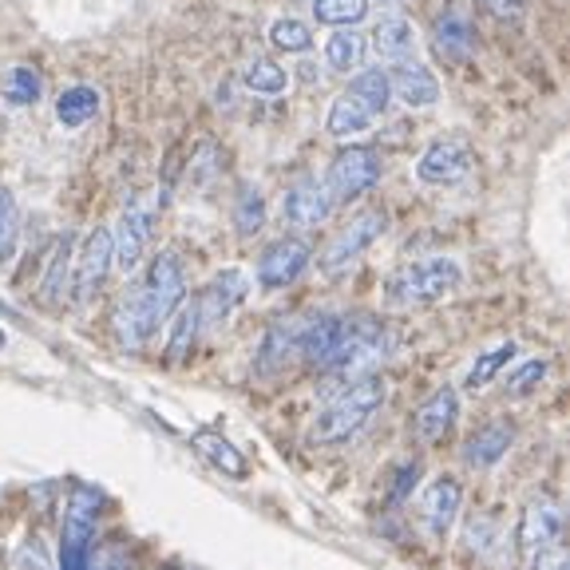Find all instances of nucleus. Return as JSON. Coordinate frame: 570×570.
Listing matches in <instances>:
<instances>
[{
	"label": "nucleus",
	"instance_id": "f257e3e1",
	"mask_svg": "<svg viewBox=\"0 0 570 570\" xmlns=\"http://www.w3.org/2000/svg\"><path fill=\"white\" fill-rule=\"evenodd\" d=\"M187 297V274H183V262L178 254L163 249L155 254L147 274L131 285V294L119 302L116 313V337L124 348H139L142 341H151L159 333V325H167L170 313L183 305Z\"/></svg>",
	"mask_w": 570,
	"mask_h": 570
},
{
	"label": "nucleus",
	"instance_id": "f03ea898",
	"mask_svg": "<svg viewBox=\"0 0 570 570\" xmlns=\"http://www.w3.org/2000/svg\"><path fill=\"white\" fill-rule=\"evenodd\" d=\"M384 396H389V384H384V376H376V373L361 376V381L341 384L337 396L317 412L309 436L317 440V444H341V440H353L356 432H361V428L381 412Z\"/></svg>",
	"mask_w": 570,
	"mask_h": 570
},
{
	"label": "nucleus",
	"instance_id": "7ed1b4c3",
	"mask_svg": "<svg viewBox=\"0 0 570 570\" xmlns=\"http://www.w3.org/2000/svg\"><path fill=\"white\" fill-rule=\"evenodd\" d=\"M392 91H389V76L384 68H368L356 71L353 83L341 91L330 104V116H325V131L333 139H356L376 124V116H384Z\"/></svg>",
	"mask_w": 570,
	"mask_h": 570
},
{
	"label": "nucleus",
	"instance_id": "20e7f679",
	"mask_svg": "<svg viewBox=\"0 0 570 570\" xmlns=\"http://www.w3.org/2000/svg\"><path fill=\"white\" fill-rule=\"evenodd\" d=\"M389 353V330L376 317H345L341 321V337L333 345V353L325 356L321 373L337 376V381H361L373 376V368Z\"/></svg>",
	"mask_w": 570,
	"mask_h": 570
},
{
	"label": "nucleus",
	"instance_id": "39448f33",
	"mask_svg": "<svg viewBox=\"0 0 570 570\" xmlns=\"http://www.w3.org/2000/svg\"><path fill=\"white\" fill-rule=\"evenodd\" d=\"M463 282V266L455 258H420L401 266L384 285V297L401 309H420V305H436L448 294H455Z\"/></svg>",
	"mask_w": 570,
	"mask_h": 570
},
{
	"label": "nucleus",
	"instance_id": "423d86ee",
	"mask_svg": "<svg viewBox=\"0 0 570 570\" xmlns=\"http://www.w3.org/2000/svg\"><path fill=\"white\" fill-rule=\"evenodd\" d=\"M384 226H389V218H384V210H361L348 218V226H341L337 234L330 238V246L321 249V274L325 277H337L345 274L348 266H353L361 254H365L368 246H373L376 238L384 234Z\"/></svg>",
	"mask_w": 570,
	"mask_h": 570
},
{
	"label": "nucleus",
	"instance_id": "0eeeda50",
	"mask_svg": "<svg viewBox=\"0 0 570 570\" xmlns=\"http://www.w3.org/2000/svg\"><path fill=\"white\" fill-rule=\"evenodd\" d=\"M325 190H330L333 206L337 203H353V198L368 195V190L381 183V159L368 147H345L337 151V159L330 163V175L321 178Z\"/></svg>",
	"mask_w": 570,
	"mask_h": 570
},
{
	"label": "nucleus",
	"instance_id": "6e6552de",
	"mask_svg": "<svg viewBox=\"0 0 570 570\" xmlns=\"http://www.w3.org/2000/svg\"><path fill=\"white\" fill-rule=\"evenodd\" d=\"M519 559L531 567L539 562L543 554L559 551V539H562V508L554 503L551 495H534L531 503L523 508L519 515Z\"/></svg>",
	"mask_w": 570,
	"mask_h": 570
},
{
	"label": "nucleus",
	"instance_id": "1a4fd4ad",
	"mask_svg": "<svg viewBox=\"0 0 570 570\" xmlns=\"http://www.w3.org/2000/svg\"><path fill=\"white\" fill-rule=\"evenodd\" d=\"M96 515H99L96 491H76L60 531V570H88L91 539H96Z\"/></svg>",
	"mask_w": 570,
	"mask_h": 570
},
{
	"label": "nucleus",
	"instance_id": "9d476101",
	"mask_svg": "<svg viewBox=\"0 0 570 570\" xmlns=\"http://www.w3.org/2000/svg\"><path fill=\"white\" fill-rule=\"evenodd\" d=\"M155 238V206L151 203H131L119 214L116 230H111V266H119L124 274H131L142 258L147 246Z\"/></svg>",
	"mask_w": 570,
	"mask_h": 570
},
{
	"label": "nucleus",
	"instance_id": "9b49d317",
	"mask_svg": "<svg viewBox=\"0 0 570 570\" xmlns=\"http://www.w3.org/2000/svg\"><path fill=\"white\" fill-rule=\"evenodd\" d=\"M472 170V142L463 135H444V139L428 142L424 155L416 159V178L424 187H452Z\"/></svg>",
	"mask_w": 570,
	"mask_h": 570
},
{
	"label": "nucleus",
	"instance_id": "f8f14e48",
	"mask_svg": "<svg viewBox=\"0 0 570 570\" xmlns=\"http://www.w3.org/2000/svg\"><path fill=\"white\" fill-rule=\"evenodd\" d=\"M249 294V277L242 269H223V274H214L210 282L203 285V294L195 297V309H198V330L210 333L218 325L230 321V313L246 302Z\"/></svg>",
	"mask_w": 570,
	"mask_h": 570
},
{
	"label": "nucleus",
	"instance_id": "ddd939ff",
	"mask_svg": "<svg viewBox=\"0 0 570 570\" xmlns=\"http://www.w3.org/2000/svg\"><path fill=\"white\" fill-rule=\"evenodd\" d=\"M107 274H111V230L96 226V230L83 238L80 254H76V269H71V297L76 302H91V297L104 289Z\"/></svg>",
	"mask_w": 570,
	"mask_h": 570
},
{
	"label": "nucleus",
	"instance_id": "4468645a",
	"mask_svg": "<svg viewBox=\"0 0 570 570\" xmlns=\"http://www.w3.org/2000/svg\"><path fill=\"white\" fill-rule=\"evenodd\" d=\"M333 214V198L325 190V183L313 175L297 178L294 187L282 195V223L294 226V230H313Z\"/></svg>",
	"mask_w": 570,
	"mask_h": 570
},
{
	"label": "nucleus",
	"instance_id": "2eb2a0df",
	"mask_svg": "<svg viewBox=\"0 0 570 570\" xmlns=\"http://www.w3.org/2000/svg\"><path fill=\"white\" fill-rule=\"evenodd\" d=\"M309 266V246L302 238H277L262 249L258 258V285L262 289H285Z\"/></svg>",
	"mask_w": 570,
	"mask_h": 570
},
{
	"label": "nucleus",
	"instance_id": "dca6fc26",
	"mask_svg": "<svg viewBox=\"0 0 570 570\" xmlns=\"http://www.w3.org/2000/svg\"><path fill=\"white\" fill-rule=\"evenodd\" d=\"M384 76H389V91L401 99L404 107H432L440 99V80L420 60L392 63Z\"/></svg>",
	"mask_w": 570,
	"mask_h": 570
},
{
	"label": "nucleus",
	"instance_id": "f3484780",
	"mask_svg": "<svg viewBox=\"0 0 570 570\" xmlns=\"http://www.w3.org/2000/svg\"><path fill=\"white\" fill-rule=\"evenodd\" d=\"M460 483L452 480V475H440V480H432L424 491H420V519H424V527L432 534H448L455 523V515H460Z\"/></svg>",
	"mask_w": 570,
	"mask_h": 570
},
{
	"label": "nucleus",
	"instance_id": "a211bd4d",
	"mask_svg": "<svg viewBox=\"0 0 570 570\" xmlns=\"http://www.w3.org/2000/svg\"><path fill=\"white\" fill-rule=\"evenodd\" d=\"M297 348H302V317L274 321L258 345V368L266 376L282 373L285 365H294L297 361Z\"/></svg>",
	"mask_w": 570,
	"mask_h": 570
},
{
	"label": "nucleus",
	"instance_id": "6ab92c4d",
	"mask_svg": "<svg viewBox=\"0 0 570 570\" xmlns=\"http://www.w3.org/2000/svg\"><path fill=\"white\" fill-rule=\"evenodd\" d=\"M455 420H460V396H455L452 384H444V389H436L416 409V436L428 440V444H432V440H444L455 428Z\"/></svg>",
	"mask_w": 570,
	"mask_h": 570
},
{
	"label": "nucleus",
	"instance_id": "aec40b11",
	"mask_svg": "<svg viewBox=\"0 0 570 570\" xmlns=\"http://www.w3.org/2000/svg\"><path fill=\"white\" fill-rule=\"evenodd\" d=\"M416 28H412V20L404 17H384L381 24L373 28V52L381 56L384 63H404V60H416Z\"/></svg>",
	"mask_w": 570,
	"mask_h": 570
},
{
	"label": "nucleus",
	"instance_id": "412c9836",
	"mask_svg": "<svg viewBox=\"0 0 570 570\" xmlns=\"http://www.w3.org/2000/svg\"><path fill=\"white\" fill-rule=\"evenodd\" d=\"M511 440H515V424L511 420H488L468 444H463V460L472 468H495L508 455Z\"/></svg>",
	"mask_w": 570,
	"mask_h": 570
},
{
	"label": "nucleus",
	"instance_id": "4be33fe9",
	"mask_svg": "<svg viewBox=\"0 0 570 570\" xmlns=\"http://www.w3.org/2000/svg\"><path fill=\"white\" fill-rule=\"evenodd\" d=\"M432 36H436V52L452 63H463L475 52V32L463 12H444V17H436Z\"/></svg>",
	"mask_w": 570,
	"mask_h": 570
},
{
	"label": "nucleus",
	"instance_id": "5701e85b",
	"mask_svg": "<svg viewBox=\"0 0 570 570\" xmlns=\"http://www.w3.org/2000/svg\"><path fill=\"white\" fill-rule=\"evenodd\" d=\"M99 111V91L88 88V83H71V88L60 91V99H56V119H60V127H83L88 119H96Z\"/></svg>",
	"mask_w": 570,
	"mask_h": 570
},
{
	"label": "nucleus",
	"instance_id": "b1692460",
	"mask_svg": "<svg viewBox=\"0 0 570 570\" xmlns=\"http://www.w3.org/2000/svg\"><path fill=\"white\" fill-rule=\"evenodd\" d=\"M515 353H519L515 341H499L495 348H488V353H480V356H475V361H472V368H468V376H463V389H472V392L488 389V384L495 381L499 373H508L511 361H515Z\"/></svg>",
	"mask_w": 570,
	"mask_h": 570
},
{
	"label": "nucleus",
	"instance_id": "393cba45",
	"mask_svg": "<svg viewBox=\"0 0 570 570\" xmlns=\"http://www.w3.org/2000/svg\"><path fill=\"white\" fill-rule=\"evenodd\" d=\"M325 63H330L333 71H361V63H365V36L353 32V28H337V32L325 40Z\"/></svg>",
	"mask_w": 570,
	"mask_h": 570
},
{
	"label": "nucleus",
	"instance_id": "a878e982",
	"mask_svg": "<svg viewBox=\"0 0 570 570\" xmlns=\"http://www.w3.org/2000/svg\"><path fill=\"white\" fill-rule=\"evenodd\" d=\"M190 444H195L214 468H223L226 475H234V480L246 475V455H242L226 436H218V432H190Z\"/></svg>",
	"mask_w": 570,
	"mask_h": 570
},
{
	"label": "nucleus",
	"instance_id": "bb28decb",
	"mask_svg": "<svg viewBox=\"0 0 570 570\" xmlns=\"http://www.w3.org/2000/svg\"><path fill=\"white\" fill-rule=\"evenodd\" d=\"M242 83H246L254 96H282V91L289 88V76H285V68H277L274 60L258 56V60H249L246 68H242Z\"/></svg>",
	"mask_w": 570,
	"mask_h": 570
},
{
	"label": "nucleus",
	"instance_id": "cd10ccee",
	"mask_svg": "<svg viewBox=\"0 0 570 570\" xmlns=\"http://www.w3.org/2000/svg\"><path fill=\"white\" fill-rule=\"evenodd\" d=\"M198 309H195V302H187V305H178L175 313H170V333H167V353L170 356H183V353H190V345H195V337H198Z\"/></svg>",
	"mask_w": 570,
	"mask_h": 570
},
{
	"label": "nucleus",
	"instance_id": "c85d7f7f",
	"mask_svg": "<svg viewBox=\"0 0 570 570\" xmlns=\"http://www.w3.org/2000/svg\"><path fill=\"white\" fill-rule=\"evenodd\" d=\"M269 45L282 48V52H309L313 28L297 17H277L274 24H269Z\"/></svg>",
	"mask_w": 570,
	"mask_h": 570
},
{
	"label": "nucleus",
	"instance_id": "c756f323",
	"mask_svg": "<svg viewBox=\"0 0 570 570\" xmlns=\"http://www.w3.org/2000/svg\"><path fill=\"white\" fill-rule=\"evenodd\" d=\"M365 12H368V0H313V17L333 28L356 24V20H365Z\"/></svg>",
	"mask_w": 570,
	"mask_h": 570
},
{
	"label": "nucleus",
	"instance_id": "7c9ffc66",
	"mask_svg": "<svg viewBox=\"0 0 570 570\" xmlns=\"http://www.w3.org/2000/svg\"><path fill=\"white\" fill-rule=\"evenodd\" d=\"M17 242H20L17 198H12L9 187H0V266H4V262H12V254H17Z\"/></svg>",
	"mask_w": 570,
	"mask_h": 570
},
{
	"label": "nucleus",
	"instance_id": "2f4dec72",
	"mask_svg": "<svg viewBox=\"0 0 570 570\" xmlns=\"http://www.w3.org/2000/svg\"><path fill=\"white\" fill-rule=\"evenodd\" d=\"M234 226H238V234H246V238L266 226V203H262V195L254 187L238 190V203H234Z\"/></svg>",
	"mask_w": 570,
	"mask_h": 570
},
{
	"label": "nucleus",
	"instance_id": "473e14b6",
	"mask_svg": "<svg viewBox=\"0 0 570 570\" xmlns=\"http://www.w3.org/2000/svg\"><path fill=\"white\" fill-rule=\"evenodd\" d=\"M543 381H547V361H543V356H531V361H519V365L511 368L508 376H503V384H508L511 396H527V392H534Z\"/></svg>",
	"mask_w": 570,
	"mask_h": 570
},
{
	"label": "nucleus",
	"instance_id": "72a5a7b5",
	"mask_svg": "<svg viewBox=\"0 0 570 570\" xmlns=\"http://www.w3.org/2000/svg\"><path fill=\"white\" fill-rule=\"evenodd\" d=\"M40 91H45V83H40V76H36L32 68H12L9 80H4V99L17 107H28L40 99Z\"/></svg>",
	"mask_w": 570,
	"mask_h": 570
},
{
	"label": "nucleus",
	"instance_id": "f704fd0d",
	"mask_svg": "<svg viewBox=\"0 0 570 570\" xmlns=\"http://www.w3.org/2000/svg\"><path fill=\"white\" fill-rule=\"evenodd\" d=\"M68 266H71V234L56 246L52 254V266H48V277H45V302L56 305L63 297V285H68Z\"/></svg>",
	"mask_w": 570,
	"mask_h": 570
},
{
	"label": "nucleus",
	"instance_id": "c9c22d12",
	"mask_svg": "<svg viewBox=\"0 0 570 570\" xmlns=\"http://www.w3.org/2000/svg\"><path fill=\"white\" fill-rule=\"evenodd\" d=\"M88 570H131V562H127L124 547H104L88 559Z\"/></svg>",
	"mask_w": 570,
	"mask_h": 570
},
{
	"label": "nucleus",
	"instance_id": "e433bc0d",
	"mask_svg": "<svg viewBox=\"0 0 570 570\" xmlns=\"http://www.w3.org/2000/svg\"><path fill=\"white\" fill-rule=\"evenodd\" d=\"M416 480H420V463L416 460L401 463V472H396V483H392V503H401V499L409 495L412 488H416Z\"/></svg>",
	"mask_w": 570,
	"mask_h": 570
},
{
	"label": "nucleus",
	"instance_id": "4c0bfd02",
	"mask_svg": "<svg viewBox=\"0 0 570 570\" xmlns=\"http://www.w3.org/2000/svg\"><path fill=\"white\" fill-rule=\"evenodd\" d=\"M483 4V12H491V17H499V20H515V17H523V9H527V0H480Z\"/></svg>",
	"mask_w": 570,
	"mask_h": 570
},
{
	"label": "nucleus",
	"instance_id": "58836bf2",
	"mask_svg": "<svg viewBox=\"0 0 570 570\" xmlns=\"http://www.w3.org/2000/svg\"><path fill=\"white\" fill-rule=\"evenodd\" d=\"M531 570H567V554H562V551L543 554L539 562H531Z\"/></svg>",
	"mask_w": 570,
	"mask_h": 570
},
{
	"label": "nucleus",
	"instance_id": "ea45409f",
	"mask_svg": "<svg viewBox=\"0 0 570 570\" xmlns=\"http://www.w3.org/2000/svg\"><path fill=\"white\" fill-rule=\"evenodd\" d=\"M376 4H389V9H396V4H401V0H376Z\"/></svg>",
	"mask_w": 570,
	"mask_h": 570
},
{
	"label": "nucleus",
	"instance_id": "a19ab883",
	"mask_svg": "<svg viewBox=\"0 0 570 570\" xmlns=\"http://www.w3.org/2000/svg\"><path fill=\"white\" fill-rule=\"evenodd\" d=\"M4 345H9V337H4V330H0V348H4Z\"/></svg>",
	"mask_w": 570,
	"mask_h": 570
},
{
	"label": "nucleus",
	"instance_id": "79ce46f5",
	"mask_svg": "<svg viewBox=\"0 0 570 570\" xmlns=\"http://www.w3.org/2000/svg\"><path fill=\"white\" fill-rule=\"evenodd\" d=\"M0 309H9V305H4V302H0Z\"/></svg>",
	"mask_w": 570,
	"mask_h": 570
}]
</instances>
